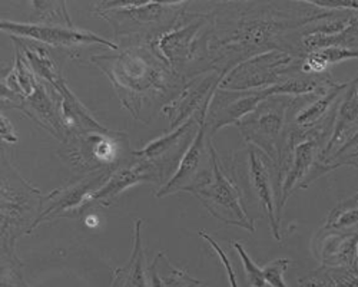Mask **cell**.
<instances>
[{"instance_id":"cell-1","label":"cell","mask_w":358,"mask_h":287,"mask_svg":"<svg viewBox=\"0 0 358 287\" xmlns=\"http://www.w3.org/2000/svg\"><path fill=\"white\" fill-rule=\"evenodd\" d=\"M218 8V12L210 15L205 55L210 57V68L220 74H228L241 62L271 50L303 57L287 35L331 12L313 6L308 0L291 5L224 4ZM294 36L300 38L301 34Z\"/></svg>"},{"instance_id":"cell-2","label":"cell","mask_w":358,"mask_h":287,"mask_svg":"<svg viewBox=\"0 0 358 287\" xmlns=\"http://www.w3.org/2000/svg\"><path fill=\"white\" fill-rule=\"evenodd\" d=\"M91 59L109 78L119 102L139 121H143V108H154L182 79L151 46H135L117 55H94Z\"/></svg>"},{"instance_id":"cell-3","label":"cell","mask_w":358,"mask_h":287,"mask_svg":"<svg viewBox=\"0 0 358 287\" xmlns=\"http://www.w3.org/2000/svg\"><path fill=\"white\" fill-rule=\"evenodd\" d=\"M16 108L24 112L59 141H65L61 118V99L53 86L42 79L16 46L15 66L2 78V109Z\"/></svg>"},{"instance_id":"cell-4","label":"cell","mask_w":358,"mask_h":287,"mask_svg":"<svg viewBox=\"0 0 358 287\" xmlns=\"http://www.w3.org/2000/svg\"><path fill=\"white\" fill-rule=\"evenodd\" d=\"M295 105L294 97L273 95L235 125L248 146L261 150L280 168V172L289 141V115Z\"/></svg>"},{"instance_id":"cell-5","label":"cell","mask_w":358,"mask_h":287,"mask_svg":"<svg viewBox=\"0 0 358 287\" xmlns=\"http://www.w3.org/2000/svg\"><path fill=\"white\" fill-rule=\"evenodd\" d=\"M41 191L23 180L5 160L2 165V258H15V241L31 230L41 213Z\"/></svg>"},{"instance_id":"cell-6","label":"cell","mask_w":358,"mask_h":287,"mask_svg":"<svg viewBox=\"0 0 358 287\" xmlns=\"http://www.w3.org/2000/svg\"><path fill=\"white\" fill-rule=\"evenodd\" d=\"M187 192L195 195L214 218L255 233L254 220L243 204V191L224 171L214 142H211V168Z\"/></svg>"},{"instance_id":"cell-7","label":"cell","mask_w":358,"mask_h":287,"mask_svg":"<svg viewBox=\"0 0 358 287\" xmlns=\"http://www.w3.org/2000/svg\"><path fill=\"white\" fill-rule=\"evenodd\" d=\"M187 6L185 2H101L95 9L113 26L116 35L152 34L155 39V31H169L184 16Z\"/></svg>"},{"instance_id":"cell-8","label":"cell","mask_w":358,"mask_h":287,"mask_svg":"<svg viewBox=\"0 0 358 287\" xmlns=\"http://www.w3.org/2000/svg\"><path fill=\"white\" fill-rule=\"evenodd\" d=\"M128 135L122 131L79 132L71 134L57 150L61 157L73 169L91 174L99 169H116L121 167Z\"/></svg>"},{"instance_id":"cell-9","label":"cell","mask_w":358,"mask_h":287,"mask_svg":"<svg viewBox=\"0 0 358 287\" xmlns=\"http://www.w3.org/2000/svg\"><path fill=\"white\" fill-rule=\"evenodd\" d=\"M303 57L271 50L251 57L232 68L221 79L218 88L225 91H251L285 82L289 76L301 72Z\"/></svg>"},{"instance_id":"cell-10","label":"cell","mask_w":358,"mask_h":287,"mask_svg":"<svg viewBox=\"0 0 358 287\" xmlns=\"http://www.w3.org/2000/svg\"><path fill=\"white\" fill-rule=\"evenodd\" d=\"M248 146V144H247ZM244 167L247 171V190L264 210L271 233L281 240L280 214H281V172L280 168L261 150L248 146L245 151Z\"/></svg>"},{"instance_id":"cell-11","label":"cell","mask_w":358,"mask_h":287,"mask_svg":"<svg viewBox=\"0 0 358 287\" xmlns=\"http://www.w3.org/2000/svg\"><path fill=\"white\" fill-rule=\"evenodd\" d=\"M210 22V15L203 13L192 15L191 20L187 23H184L181 18L169 31L151 41V48L179 75V71L189 61L196 59L199 50L205 52L208 31H203Z\"/></svg>"},{"instance_id":"cell-12","label":"cell","mask_w":358,"mask_h":287,"mask_svg":"<svg viewBox=\"0 0 358 287\" xmlns=\"http://www.w3.org/2000/svg\"><path fill=\"white\" fill-rule=\"evenodd\" d=\"M2 31L12 35V38H23L34 41L52 48L73 49L83 45H101L117 50V45L92 32L82 31L75 26H57V24H42V23H20L2 20L0 22Z\"/></svg>"},{"instance_id":"cell-13","label":"cell","mask_w":358,"mask_h":287,"mask_svg":"<svg viewBox=\"0 0 358 287\" xmlns=\"http://www.w3.org/2000/svg\"><path fill=\"white\" fill-rule=\"evenodd\" d=\"M273 95H280L278 85L251 91H225L217 88L206 112V127L210 135L225 127L236 125L264 99Z\"/></svg>"},{"instance_id":"cell-14","label":"cell","mask_w":358,"mask_h":287,"mask_svg":"<svg viewBox=\"0 0 358 287\" xmlns=\"http://www.w3.org/2000/svg\"><path fill=\"white\" fill-rule=\"evenodd\" d=\"M213 97V95H211ZM211 101V98H210ZM208 101L199 115V128L184 154L181 162L176 167L173 176L161 187L157 192V198H162L168 194L178 191H188L203 174L211 168V136L208 138L206 127V112L210 106Z\"/></svg>"},{"instance_id":"cell-15","label":"cell","mask_w":358,"mask_h":287,"mask_svg":"<svg viewBox=\"0 0 358 287\" xmlns=\"http://www.w3.org/2000/svg\"><path fill=\"white\" fill-rule=\"evenodd\" d=\"M115 169H99L91 174H85L80 180L65 186L62 188L53 190L50 194L42 198L41 213L31 230L45 223L57 218L59 216H72L73 211H80L86 204L87 198L92 192L98 191L109 178Z\"/></svg>"},{"instance_id":"cell-16","label":"cell","mask_w":358,"mask_h":287,"mask_svg":"<svg viewBox=\"0 0 358 287\" xmlns=\"http://www.w3.org/2000/svg\"><path fill=\"white\" fill-rule=\"evenodd\" d=\"M224 75L214 69L211 72L210 69H203L199 75L184 82V88L179 91L178 97L162 108V113L171 121V131L201 113L205 104L218 88Z\"/></svg>"},{"instance_id":"cell-17","label":"cell","mask_w":358,"mask_h":287,"mask_svg":"<svg viewBox=\"0 0 358 287\" xmlns=\"http://www.w3.org/2000/svg\"><path fill=\"white\" fill-rule=\"evenodd\" d=\"M132 155V154H131ZM134 157V155H132ZM166 180L164 169L154 161L134 157V161L128 165L117 167L106 183L87 198L89 203H99L108 207L125 190L145 183H162Z\"/></svg>"},{"instance_id":"cell-18","label":"cell","mask_w":358,"mask_h":287,"mask_svg":"<svg viewBox=\"0 0 358 287\" xmlns=\"http://www.w3.org/2000/svg\"><path fill=\"white\" fill-rule=\"evenodd\" d=\"M314 251L325 269L355 272L358 265V225L345 230L324 228L314 240Z\"/></svg>"},{"instance_id":"cell-19","label":"cell","mask_w":358,"mask_h":287,"mask_svg":"<svg viewBox=\"0 0 358 287\" xmlns=\"http://www.w3.org/2000/svg\"><path fill=\"white\" fill-rule=\"evenodd\" d=\"M358 131V78L348 83V88L343 95L337 112L333 132L328 138L320 157L322 164L328 157H331L337 150Z\"/></svg>"},{"instance_id":"cell-20","label":"cell","mask_w":358,"mask_h":287,"mask_svg":"<svg viewBox=\"0 0 358 287\" xmlns=\"http://www.w3.org/2000/svg\"><path fill=\"white\" fill-rule=\"evenodd\" d=\"M348 83L350 82H337L314 99L303 101V106L294 112L291 125L300 130H310L333 118L343 95L348 88Z\"/></svg>"},{"instance_id":"cell-21","label":"cell","mask_w":358,"mask_h":287,"mask_svg":"<svg viewBox=\"0 0 358 287\" xmlns=\"http://www.w3.org/2000/svg\"><path fill=\"white\" fill-rule=\"evenodd\" d=\"M142 224L141 218L135 221L134 248L127 266L117 267L112 272L110 287H151L148 280V267H145V257L142 247Z\"/></svg>"},{"instance_id":"cell-22","label":"cell","mask_w":358,"mask_h":287,"mask_svg":"<svg viewBox=\"0 0 358 287\" xmlns=\"http://www.w3.org/2000/svg\"><path fill=\"white\" fill-rule=\"evenodd\" d=\"M148 280L151 287H198L202 284L185 270L175 267L165 251H159L148 266Z\"/></svg>"},{"instance_id":"cell-23","label":"cell","mask_w":358,"mask_h":287,"mask_svg":"<svg viewBox=\"0 0 358 287\" xmlns=\"http://www.w3.org/2000/svg\"><path fill=\"white\" fill-rule=\"evenodd\" d=\"M358 59V49L348 46H331L314 50L308 53L301 66L304 74H325L328 66L334 64H341L344 61Z\"/></svg>"},{"instance_id":"cell-24","label":"cell","mask_w":358,"mask_h":287,"mask_svg":"<svg viewBox=\"0 0 358 287\" xmlns=\"http://www.w3.org/2000/svg\"><path fill=\"white\" fill-rule=\"evenodd\" d=\"M36 13L38 23L42 24H57V26H73L69 15L66 12V5L64 2H32Z\"/></svg>"},{"instance_id":"cell-25","label":"cell","mask_w":358,"mask_h":287,"mask_svg":"<svg viewBox=\"0 0 358 287\" xmlns=\"http://www.w3.org/2000/svg\"><path fill=\"white\" fill-rule=\"evenodd\" d=\"M232 244H234L238 255H240V258H241L250 286L251 287H265L266 283L264 280V270H262V267H259L257 263L252 262V258L248 255V253L240 244V241H234Z\"/></svg>"},{"instance_id":"cell-26","label":"cell","mask_w":358,"mask_h":287,"mask_svg":"<svg viewBox=\"0 0 358 287\" xmlns=\"http://www.w3.org/2000/svg\"><path fill=\"white\" fill-rule=\"evenodd\" d=\"M292 262L289 258H277V260L271 262L270 265H266L264 270V280L268 286L271 287H288L284 274L289 269Z\"/></svg>"},{"instance_id":"cell-27","label":"cell","mask_w":358,"mask_h":287,"mask_svg":"<svg viewBox=\"0 0 358 287\" xmlns=\"http://www.w3.org/2000/svg\"><path fill=\"white\" fill-rule=\"evenodd\" d=\"M198 234H199V237H202L208 244H210V246L215 250V253L218 254L220 260H221V263H222V266H224V269H225V272H227V274H228L229 287H240V286H238V281H236L235 270H234V267H232V265H231V262H229L228 255H227L225 251L221 248V246H220L210 234H206V233L203 232V230H201V232H198Z\"/></svg>"},{"instance_id":"cell-28","label":"cell","mask_w":358,"mask_h":287,"mask_svg":"<svg viewBox=\"0 0 358 287\" xmlns=\"http://www.w3.org/2000/svg\"><path fill=\"white\" fill-rule=\"evenodd\" d=\"M300 283L304 287H340L338 283L331 276L330 270H325V267H322L321 270L315 272L311 276H307Z\"/></svg>"},{"instance_id":"cell-29","label":"cell","mask_w":358,"mask_h":287,"mask_svg":"<svg viewBox=\"0 0 358 287\" xmlns=\"http://www.w3.org/2000/svg\"><path fill=\"white\" fill-rule=\"evenodd\" d=\"M331 276L340 287H358V276L347 269H330Z\"/></svg>"},{"instance_id":"cell-30","label":"cell","mask_w":358,"mask_h":287,"mask_svg":"<svg viewBox=\"0 0 358 287\" xmlns=\"http://www.w3.org/2000/svg\"><path fill=\"white\" fill-rule=\"evenodd\" d=\"M0 127H2V139L8 142H17V135L10 124V121L3 117L2 115V122H0Z\"/></svg>"},{"instance_id":"cell-31","label":"cell","mask_w":358,"mask_h":287,"mask_svg":"<svg viewBox=\"0 0 358 287\" xmlns=\"http://www.w3.org/2000/svg\"><path fill=\"white\" fill-rule=\"evenodd\" d=\"M351 201H352V203H358V194H355V195H352L351 198H350Z\"/></svg>"}]
</instances>
